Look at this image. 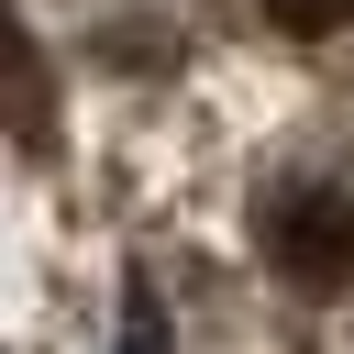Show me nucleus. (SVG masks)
Wrapping results in <instances>:
<instances>
[{"label": "nucleus", "instance_id": "obj_1", "mask_svg": "<svg viewBox=\"0 0 354 354\" xmlns=\"http://www.w3.org/2000/svg\"><path fill=\"white\" fill-rule=\"evenodd\" d=\"M266 254L299 277V288H354V199L343 188H288L277 210H266Z\"/></svg>", "mask_w": 354, "mask_h": 354}, {"label": "nucleus", "instance_id": "obj_2", "mask_svg": "<svg viewBox=\"0 0 354 354\" xmlns=\"http://www.w3.org/2000/svg\"><path fill=\"white\" fill-rule=\"evenodd\" d=\"M266 22H288V33H332V22H354V0H266Z\"/></svg>", "mask_w": 354, "mask_h": 354}]
</instances>
